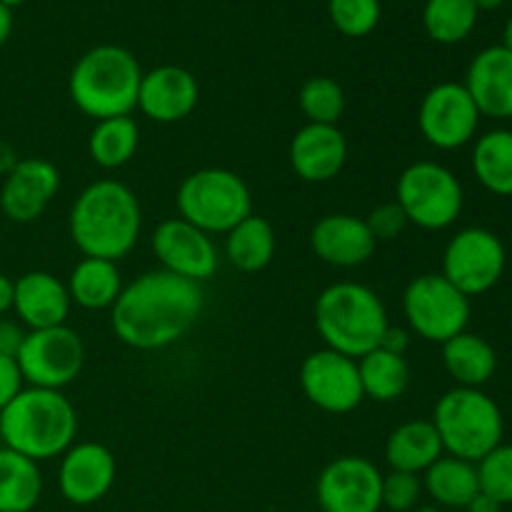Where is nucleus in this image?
<instances>
[{"label": "nucleus", "mask_w": 512, "mask_h": 512, "mask_svg": "<svg viewBox=\"0 0 512 512\" xmlns=\"http://www.w3.org/2000/svg\"><path fill=\"white\" fill-rule=\"evenodd\" d=\"M508 265L505 245L493 230L465 228L448 240L443 253V278L468 298L483 295L500 283Z\"/></svg>", "instance_id": "obj_11"}, {"label": "nucleus", "mask_w": 512, "mask_h": 512, "mask_svg": "<svg viewBox=\"0 0 512 512\" xmlns=\"http://www.w3.org/2000/svg\"><path fill=\"white\" fill-rule=\"evenodd\" d=\"M310 248L333 268H358L373 258L378 240L365 218L350 213L323 215L310 230Z\"/></svg>", "instance_id": "obj_19"}, {"label": "nucleus", "mask_w": 512, "mask_h": 512, "mask_svg": "<svg viewBox=\"0 0 512 512\" xmlns=\"http://www.w3.org/2000/svg\"><path fill=\"white\" fill-rule=\"evenodd\" d=\"M275 228L260 215H248L225 235V258L243 273H260L275 258Z\"/></svg>", "instance_id": "obj_27"}, {"label": "nucleus", "mask_w": 512, "mask_h": 512, "mask_svg": "<svg viewBox=\"0 0 512 512\" xmlns=\"http://www.w3.org/2000/svg\"><path fill=\"white\" fill-rule=\"evenodd\" d=\"M0 3H3V5H5V8H10V10H13V8H15V5H23V3H25V0H0Z\"/></svg>", "instance_id": "obj_47"}, {"label": "nucleus", "mask_w": 512, "mask_h": 512, "mask_svg": "<svg viewBox=\"0 0 512 512\" xmlns=\"http://www.w3.org/2000/svg\"><path fill=\"white\" fill-rule=\"evenodd\" d=\"M70 295L60 278L45 270H30L15 280L13 310L18 323L28 330H45L65 325L70 315Z\"/></svg>", "instance_id": "obj_22"}, {"label": "nucleus", "mask_w": 512, "mask_h": 512, "mask_svg": "<svg viewBox=\"0 0 512 512\" xmlns=\"http://www.w3.org/2000/svg\"><path fill=\"white\" fill-rule=\"evenodd\" d=\"M58 488L70 505H95L110 493L118 475L115 455L100 443H73L60 455Z\"/></svg>", "instance_id": "obj_16"}, {"label": "nucleus", "mask_w": 512, "mask_h": 512, "mask_svg": "<svg viewBox=\"0 0 512 512\" xmlns=\"http://www.w3.org/2000/svg\"><path fill=\"white\" fill-rule=\"evenodd\" d=\"M378 348L388 350V353H395V355H405L410 348V333L405 328H393V325H388V330L383 333V340H380Z\"/></svg>", "instance_id": "obj_40"}, {"label": "nucleus", "mask_w": 512, "mask_h": 512, "mask_svg": "<svg viewBox=\"0 0 512 512\" xmlns=\"http://www.w3.org/2000/svg\"><path fill=\"white\" fill-rule=\"evenodd\" d=\"M70 238L85 258L123 260L135 248L143 213L133 190L120 180H95L70 208Z\"/></svg>", "instance_id": "obj_2"}, {"label": "nucleus", "mask_w": 512, "mask_h": 512, "mask_svg": "<svg viewBox=\"0 0 512 512\" xmlns=\"http://www.w3.org/2000/svg\"><path fill=\"white\" fill-rule=\"evenodd\" d=\"M473 173L488 193L512 198V130L495 128L473 145Z\"/></svg>", "instance_id": "obj_28"}, {"label": "nucleus", "mask_w": 512, "mask_h": 512, "mask_svg": "<svg viewBox=\"0 0 512 512\" xmlns=\"http://www.w3.org/2000/svg\"><path fill=\"white\" fill-rule=\"evenodd\" d=\"M23 383L30 388L63 390L73 383L85 365V345L68 325L28 330L15 355Z\"/></svg>", "instance_id": "obj_10"}, {"label": "nucleus", "mask_w": 512, "mask_h": 512, "mask_svg": "<svg viewBox=\"0 0 512 512\" xmlns=\"http://www.w3.org/2000/svg\"><path fill=\"white\" fill-rule=\"evenodd\" d=\"M43 495L38 463L10 448H0V512H30Z\"/></svg>", "instance_id": "obj_29"}, {"label": "nucleus", "mask_w": 512, "mask_h": 512, "mask_svg": "<svg viewBox=\"0 0 512 512\" xmlns=\"http://www.w3.org/2000/svg\"><path fill=\"white\" fill-rule=\"evenodd\" d=\"M143 70L135 55L120 45H95L78 58L68 78L75 108L98 120L130 115L138 108Z\"/></svg>", "instance_id": "obj_4"}, {"label": "nucleus", "mask_w": 512, "mask_h": 512, "mask_svg": "<svg viewBox=\"0 0 512 512\" xmlns=\"http://www.w3.org/2000/svg\"><path fill=\"white\" fill-rule=\"evenodd\" d=\"M383 473L363 455H340L318 475L315 498L323 512H380Z\"/></svg>", "instance_id": "obj_13"}, {"label": "nucleus", "mask_w": 512, "mask_h": 512, "mask_svg": "<svg viewBox=\"0 0 512 512\" xmlns=\"http://www.w3.org/2000/svg\"><path fill=\"white\" fill-rule=\"evenodd\" d=\"M480 110L463 83H438L418 108V128L438 150H458L473 143L480 128Z\"/></svg>", "instance_id": "obj_12"}, {"label": "nucleus", "mask_w": 512, "mask_h": 512, "mask_svg": "<svg viewBox=\"0 0 512 512\" xmlns=\"http://www.w3.org/2000/svg\"><path fill=\"white\" fill-rule=\"evenodd\" d=\"M303 395L323 413L345 415L365 400L358 360L323 348L310 353L300 365Z\"/></svg>", "instance_id": "obj_14"}, {"label": "nucleus", "mask_w": 512, "mask_h": 512, "mask_svg": "<svg viewBox=\"0 0 512 512\" xmlns=\"http://www.w3.org/2000/svg\"><path fill=\"white\" fill-rule=\"evenodd\" d=\"M200 98L198 80L180 65H160L143 73L138 110L155 123H180L195 110Z\"/></svg>", "instance_id": "obj_18"}, {"label": "nucleus", "mask_w": 512, "mask_h": 512, "mask_svg": "<svg viewBox=\"0 0 512 512\" xmlns=\"http://www.w3.org/2000/svg\"><path fill=\"white\" fill-rule=\"evenodd\" d=\"M348 160V140L338 125L305 123L290 140V165L305 183H330Z\"/></svg>", "instance_id": "obj_20"}, {"label": "nucleus", "mask_w": 512, "mask_h": 512, "mask_svg": "<svg viewBox=\"0 0 512 512\" xmlns=\"http://www.w3.org/2000/svg\"><path fill=\"white\" fill-rule=\"evenodd\" d=\"M475 0H428L423 10V25L435 43L455 45L473 33L478 23Z\"/></svg>", "instance_id": "obj_32"}, {"label": "nucleus", "mask_w": 512, "mask_h": 512, "mask_svg": "<svg viewBox=\"0 0 512 512\" xmlns=\"http://www.w3.org/2000/svg\"><path fill=\"white\" fill-rule=\"evenodd\" d=\"M70 295V303L80 305L85 310H105L113 308L123 290L118 263L103 258H83L65 283Z\"/></svg>", "instance_id": "obj_25"}, {"label": "nucleus", "mask_w": 512, "mask_h": 512, "mask_svg": "<svg viewBox=\"0 0 512 512\" xmlns=\"http://www.w3.org/2000/svg\"><path fill=\"white\" fill-rule=\"evenodd\" d=\"M203 308L205 295L198 283L160 268L123 285L110 308V325L128 348L163 350L193 330Z\"/></svg>", "instance_id": "obj_1"}, {"label": "nucleus", "mask_w": 512, "mask_h": 512, "mask_svg": "<svg viewBox=\"0 0 512 512\" xmlns=\"http://www.w3.org/2000/svg\"><path fill=\"white\" fill-rule=\"evenodd\" d=\"M358 373L363 395L378 403H395L403 398L410 385V365L405 355L388 353L383 348H375L358 358Z\"/></svg>", "instance_id": "obj_30"}, {"label": "nucleus", "mask_w": 512, "mask_h": 512, "mask_svg": "<svg viewBox=\"0 0 512 512\" xmlns=\"http://www.w3.org/2000/svg\"><path fill=\"white\" fill-rule=\"evenodd\" d=\"M140 145V128L130 115L98 120L90 130L88 153L103 170H118L135 158Z\"/></svg>", "instance_id": "obj_31"}, {"label": "nucleus", "mask_w": 512, "mask_h": 512, "mask_svg": "<svg viewBox=\"0 0 512 512\" xmlns=\"http://www.w3.org/2000/svg\"><path fill=\"white\" fill-rule=\"evenodd\" d=\"M443 455V443L430 420H408L398 425L385 443V460L390 470L400 473H425Z\"/></svg>", "instance_id": "obj_23"}, {"label": "nucleus", "mask_w": 512, "mask_h": 512, "mask_svg": "<svg viewBox=\"0 0 512 512\" xmlns=\"http://www.w3.org/2000/svg\"><path fill=\"white\" fill-rule=\"evenodd\" d=\"M153 253L163 270L193 283H205L218 270L220 258L213 238L183 218H168L155 228Z\"/></svg>", "instance_id": "obj_15"}, {"label": "nucleus", "mask_w": 512, "mask_h": 512, "mask_svg": "<svg viewBox=\"0 0 512 512\" xmlns=\"http://www.w3.org/2000/svg\"><path fill=\"white\" fill-rule=\"evenodd\" d=\"M60 190V170L45 158H23L5 175L0 210L13 223H33Z\"/></svg>", "instance_id": "obj_17"}, {"label": "nucleus", "mask_w": 512, "mask_h": 512, "mask_svg": "<svg viewBox=\"0 0 512 512\" xmlns=\"http://www.w3.org/2000/svg\"><path fill=\"white\" fill-rule=\"evenodd\" d=\"M18 153H15L13 145L8 143V140L0 138V178H5V175L10 173V170L18 165Z\"/></svg>", "instance_id": "obj_41"}, {"label": "nucleus", "mask_w": 512, "mask_h": 512, "mask_svg": "<svg viewBox=\"0 0 512 512\" xmlns=\"http://www.w3.org/2000/svg\"><path fill=\"white\" fill-rule=\"evenodd\" d=\"M298 103L308 123L338 125V120L345 113L343 88L333 78H325V75L305 80L303 88H300Z\"/></svg>", "instance_id": "obj_33"}, {"label": "nucleus", "mask_w": 512, "mask_h": 512, "mask_svg": "<svg viewBox=\"0 0 512 512\" xmlns=\"http://www.w3.org/2000/svg\"><path fill=\"white\" fill-rule=\"evenodd\" d=\"M503 48H508L512 53V15L508 18V23H505V30H503Z\"/></svg>", "instance_id": "obj_46"}, {"label": "nucleus", "mask_w": 512, "mask_h": 512, "mask_svg": "<svg viewBox=\"0 0 512 512\" xmlns=\"http://www.w3.org/2000/svg\"><path fill=\"white\" fill-rule=\"evenodd\" d=\"M315 330L325 348L358 360L375 350L388 330V310L373 288L353 280L333 283L315 298Z\"/></svg>", "instance_id": "obj_5"}, {"label": "nucleus", "mask_w": 512, "mask_h": 512, "mask_svg": "<svg viewBox=\"0 0 512 512\" xmlns=\"http://www.w3.org/2000/svg\"><path fill=\"white\" fill-rule=\"evenodd\" d=\"M443 365L458 388H483L498 370V355L488 340L465 330L443 343Z\"/></svg>", "instance_id": "obj_24"}, {"label": "nucleus", "mask_w": 512, "mask_h": 512, "mask_svg": "<svg viewBox=\"0 0 512 512\" xmlns=\"http://www.w3.org/2000/svg\"><path fill=\"white\" fill-rule=\"evenodd\" d=\"M23 375H20L15 358H3L0 355V410L23 390Z\"/></svg>", "instance_id": "obj_38"}, {"label": "nucleus", "mask_w": 512, "mask_h": 512, "mask_svg": "<svg viewBox=\"0 0 512 512\" xmlns=\"http://www.w3.org/2000/svg\"><path fill=\"white\" fill-rule=\"evenodd\" d=\"M423 490L443 508H468L480 493L478 465L443 455L423 473Z\"/></svg>", "instance_id": "obj_26"}, {"label": "nucleus", "mask_w": 512, "mask_h": 512, "mask_svg": "<svg viewBox=\"0 0 512 512\" xmlns=\"http://www.w3.org/2000/svg\"><path fill=\"white\" fill-rule=\"evenodd\" d=\"M445 455L478 465L503 443L505 418L480 388H453L435 403L433 420Z\"/></svg>", "instance_id": "obj_6"}, {"label": "nucleus", "mask_w": 512, "mask_h": 512, "mask_svg": "<svg viewBox=\"0 0 512 512\" xmlns=\"http://www.w3.org/2000/svg\"><path fill=\"white\" fill-rule=\"evenodd\" d=\"M505 0H475L478 10H498Z\"/></svg>", "instance_id": "obj_45"}, {"label": "nucleus", "mask_w": 512, "mask_h": 512, "mask_svg": "<svg viewBox=\"0 0 512 512\" xmlns=\"http://www.w3.org/2000/svg\"><path fill=\"white\" fill-rule=\"evenodd\" d=\"M25 333H28V330H23V325H20L18 320H10L3 315V318H0V355H3V358H15L20 345H23Z\"/></svg>", "instance_id": "obj_39"}, {"label": "nucleus", "mask_w": 512, "mask_h": 512, "mask_svg": "<svg viewBox=\"0 0 512 512\" xmlns=\"http://www.w3.org/2000/svg\"><path fill=\"white\" fill-rule=\"evenodd\" d=\"M365 223H368L373 238L380 243V240L398 238V235L405 230V225H408V218H405L403 208H400L395 200H390V203H380L378 208L370 210Z\"/></svg>", "instance_id": "obj_37"}, {"label": "nucleus", "mask_w": 512, "mask_h": 512, "mask_svg": "<svg viewBox=\"0 0 512 512\" xmlns=\"http://www.w3.org/2000/svg\"><path fill=\"white\" fill-rule=\"evenodd\" d=\"M395 203L408 223L423 230H445L463 213L465 193L453 170L435 160H418L400 173Z\"/></svg>", "instance_id": "obj_8"}, {"label": "nucleus", "mask_w": 512, "mask_h": 512, "mask_svg": "<svg viewBox=\"0 0 512 512\" xmlns=\"http://www.w3.org/2000/svg\"><path fill=\"white\" fill-rule=\"evenodd\" d=\"M403 315L418 338L443 345L468 330L470 298L440 273H425L405 288Z\"/></svg>", "instance_id": "obj_9"}, {"label": "nucleus", "mask_w": 512, "mask_h": 512, "mask_svg": "<svg viewBox=\"0 0 512 512\" xmlns=\"http://www.w3.org/2000/svg\"><path fill=\"white\" fill-rule=\"evenodd\" d=\"M465 510L468 512H503V505H500L498 500L490 498V495L478 493L473 500H470V505Z\"/></svg>", "instance_id": "obj_43"}, {"label": "nucleus", "mask_w": 512, "mask_h": 512, "mask_svg": "<svg viewBox=\"0 0 512 512\" xmlns=\"http://www.w3.org/2000/svg\"><path fill=\"white\" fill-rule=\"evenodd\" d=\"M330 20L348 38H365L380 23V0H330Z\"/></svg>", "instance_id": "obj_34"}, {"label": "nucleus", "mask_w": 512, "mask_h": 512, "mask_svg": "<svg viewBox=\"0 0 512 512\" xmlns=\"http://www.w3.org/2000/svg\"><path fill=\"white\" fill-rule=\"evenodd\" d=\"M78 435V413L63 390L23 388L0 410L3 448L43 463L60 458Z\"/></svg>", "instance_id": "obj_3"}, {"label": "nucleus", "mask_w": 512, "mask_h": 512, "mask_svg": "<svg viewBox=\"0 0 512 512\" xmlns=\"http://www.w3.org/2000/svg\"><path fill=\"white\" fill-rule=\"evenodd\" d=\"M463 85L483 118L512 120V53L508 48L490 45L480 50Z\"/></svg>", "instance_id": "obj_21"}, {"label": "nucleus", "mask_w": 512, "mask_h": 512, "mask_svg": "<svg viewBox=\"0 0 512 512\" xmlns=\"http://www.w3.org/2000/svg\"><path fill=\"white\" fill-rule=\"evenodd\" d=\"M10 30H13V13H10V8H5V5L0 3V48H3L5 40L10 38Z\"/></svg>", "instance_id": "obj_44"}, {"label": "nucleus", "mask_w": 512, "mask_h": 512, "mask_svg": "<svg viewBox=\"0 0 512 512\" xmlns=\"http://www.w3.org/2000/svg\"><path fill=\"white\" fill-rule=\"evenodd\" d=\"M480 493L490 495L500 505H512V445L500 443L478 463Z\"/></svg>", "instance_id": "obj_35"}, {"label": "nucleus", "mask_w": 512, "mask_h": 512, "mask_svg": "<svg viewBox=\"0 0 512 512\" xmlns=\"http://www.w3.org/2000/svg\"><path fill=\"white\" fill-rule=\"evenodd\" d=\"M178 218L213 235H228L248 215H253V195L248 183L228 168H200L183 178L175 193Z\"/></svg>", "instance_id": "obj_7"}, {"label": "nucleus", "mask_w": 512, "mask_h": 512, "mask_svg": "<svg viewBox=\"0 0 512 512\" xmlns=\"http://www.w3.org/2000/svg\"><path fill=\"white\" fill-rule=\"evenodd\" d=\"M415 512H438V508H430V505H428V508H418Z\"/></svg>", "instance_id": "obj_48"}, {"label": "nucleus", "mask_w": 512, "mask_h": 512, "mask_svg": "<svg viewBox=\"0 0 512 512\" xmlns=\"http://www.w3.org/2000/svg\"><path fill=\"white\" fill-rule=\"evenodd\" d=\"M13 293H15V280H10L8 275L0 273V318H3L8 310H13Z\"/></svg>", "instance_id": "obj_42"}, {"label": "nucleus", "mask_w": 512, "mask_h": 512, "mask_svg": "<svg viewBox=\"0 0 512 512\" xmlns=\"http://www.w3.org/2000/svg\"><path fill=\"white\" fill-rule=\"evenodd\" d=\"M420 495H423V478L413 473H400V470H390L383 475V508L393 512H410L418 505Z\"/></svg>", "instance_id": "obj_36"}]
</instances>
